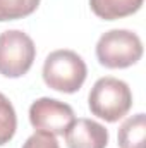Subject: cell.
<instances>
[{"instance_id":"cell-10","label":"cell","mask_w":146,"mask_h":148,"mask_svg":"<svg viewBox=\"0 0 146 148\" xmlns=\"http://www.w3.org/2000/svg\"><path fill=\"white\" fill-rule=\"evenodd\" d=\"M17 129V117L9 98L0 93V147L9 143Z\"/></svg>"},{"instance_id":"cell-3","label":"cell","mask_w":146,"mask_h":148,"mask_svg":"<svg viewBox=\"0 0 146 148\" xmlns=\"http://www.w3.org/2000/svg\"><path fill=\"white\" fill-rule=\"evenodd\" d=\"M143 55L141 38L129 29H110L96 43V59L108 69L134 66Z\"/></svg>"},{"instance_id":"cell-4","label":"cell","mask_w":146,"mask_h":148,"mask_svg":"<svg viewBox=\"0 0 146 148\" xmlns=\"http://www.w3.org/2000/svg\"><path fill=\"white\" fill-rule=\"evenodd\" d=\"M36 47L31 36L21 29L0 33V74L5 77H21L35 62Z\"/></svg>"},{"instance_id":"cell-1","label":"cell","mask_w":146,"mask_h":148,"mask_svg":"<svg viewBox=\"0 0 146 148\" xmlns=\"http://www.w3.org/2000/svg\"><path fill=\"white\" fill-rule=\"evenodd\" d=\"M88 105L93 115L105 122H117L132 107L131 88L122 79L112 76L100 77L88 95Z\"/></svg>"},{"instance_id":"cell-9","label":"cell","mask_w":146,"mask_h":148,"mask_svg":"<svg viewBox=\"0 0 146 148\" xmlns=\"http://www.w3.org/2000/svg\"><path fill=\"white\" fill-rule=\"evenodd\" d=\"M40 0H0V23L16 21L33 14Z\"/></svg>"},{"instance_id":"cell-11","label":"cell","mask_w":146,"mask_h":148,"mask_svg":"<svg viewBox=\"0 0 146 148\" xmlns=\"http://www.w3.org/2000/svg\"><path fill=\"white\" fill-rule=\"evenodd\" d=\"M23 148H60V147H59V141L55 140L53 134L36 131L35 134H31L26 140V143L23 145Z\"/></svg>"},{"instance_id":"cell-2","label":"cell","mask_w":146,"mask_h":148,"mask_svg":"<svg viewBox=\"0 0 146 148\" xmlns=\"http://www.w3.org/2000/svg\"><path fill=\"white\" fill-rule=\"evenodd\" d=\"M86 74V62L72 50H55L43 64L45 84L62 93H76L83 86Z\"/></svg>"},{"instance_id":"cell-8","label":"cell","mask_w":146,"mask_h":148,"mask_svg":"<svg viewBox=\"0 0 146 148\" xmlns=\"http://www.w3.org/2000/svg\"><path fill=\"white\" fill-rule=\"evenodd\" d=\"M117 141L120 148H146V115L136 114L124 121Z\"/></svg>"},{"instance_id":"cell-6","label":"cell","mask_w":146,"mask_h":148,"mask_svg":"<svg viewBox=\"0 0 146 148\" xmlns=\"http://www.w3.org/2000/svg\"><path fill=\"white\" fill-rule=\"evenodd\" d=\"M67 148H107L108 131L96 121L76 119L65 131Z\"/></svg>"},{"instance_id":"cell-7","label":"cell","mask_w":146,"mask_h":148,"mask_svg":"<svg viewBox=\"0 0 146 148\" xmlns=\"http://www.w3.org/2000/svg\"><path fill=\"white\" fill-rule=\"evenodd\" d=\"M143 0H89L91 10L105 21H115L138 12Z\"/></svg>"},{"instance_id":"cell-5","label":"cell","mask_w":146,"mask_h":148,"mask_svg":"<svg viewBox=\"0 0 146 148\" xmlns=\"http://www.w3.org/2000/svg\"><path fill=\"white\" fill-rule=\"evenodd\" d=\"M74 121L72 107L55 98H38L29 107V122L40 133H48L53 136L65 134Z\"/></svg>"}]
</instances>
